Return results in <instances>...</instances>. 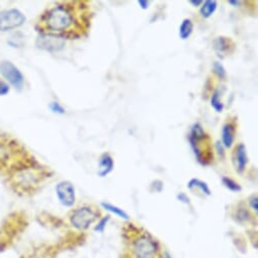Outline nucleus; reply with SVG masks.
<instances>
[{
    "mask_svg": "<svg viewBox=\"0 0 258 258\" xmlns=\"http://www.w3.org/2000/svg\"><path fill=\"white\" fill-rule=\"evenodd\" d=\"M101 207L104 210L110 212L111 214L116 215L117 217H119V218H121L123 220H128V219H130V217H128V215L122 209H120V208H118L116 206H113V205H111L109 203H101Z\"/></svg>",
    "mask_w": 258,
    "mask_h": 258,
    "instance_id": "obj_17",
    "label": "nucleus"
},
{
    "mask_svg": "<svg viewBox=\"0 0 258 258\" xmlns=\"http://www.w3.org/2000/svg\"><path fill=\"white\" fill-rule=\"evenodd\" d=\"M203 3L204 2H202V0H190V2H189V4L192 5L194 7H200V6L203 5Z\"/></svg>",
    "mask_w": 258,
    "mask_h": 258,
    "instance_id": "obj_29",
    "label": "nucleus"
},
{
    "mask_svg": "<svg viewBox=\"0 0 258 258\" xmlns=\"http://www.w3.org/2000/svg\"><path fill=\"white\" fill-rule=\"evenodd\" d=\"M228 3L234 7H239L241 5V2H233V0H230V2H228Z\"/></svg>",
    "mask_w": 258,
    "mask_h": 258,
    "instance_id": "obj_30",
    "label": "nucleus"
},
{
    "mask_svg": "<svg viewBox=\"0 0 258 258\" xmlns=\"http://www.w3.org/2000/svg\"><path fill=\"white\" fill-rule=\"evenodd\" d=\"M249 204H250V207L255 211V212H257V210H258V201H257V196L256 195H254L253 197H251L250 199H249Z\"/></svg>",
    "mask_w": 258,
    "mask_h": 258,
    "instance_id": "obj_25",
    "label": "nucleus"
},
{
    "mask_svg": "<svg viewBox=\"0 0 258 258\" xmlns=\"http://www.w3.org/2000/svg\"><path fill=\"white\" fill-rule=\"evenodd\" d=\"M56 192L57 197L59 199V202L64 207H72L75 204V188L73 184L70 181H61L56 186Z\"/></svg>",
    "mask_w": 258,
    "mask_h": 258,
    "instance_id": "obj_9",
    "label": "nucleus"
},
{
    "mask_svg": "<svg viewBox=\"0 0 258 258\" xmlns=\"http://www.w3.org/2000/svg\"><path fill=\"white\" fill-rule=\"evenodd\" d=\"M85 2H62L44 12L36 29L41 34L78 37L88 28L87 7Z\"/></svg>",
    "mask_w": 258,
    "mask_h": 258,
    "instance_id": "obj_1",
    "label": "nucleus"
},
{
    "mask_svg": "<svg viewBox=\"0 0 258 258\" xmlns=\"http://www.w3.org/2000/svg\"><path fill=\"white\" fill-rule=\"evenodd\" d=\"M194 31V24L189 19H185L182 21L179 27V37L181 40H187Z\"/></svg>",
    "mask_w": 258,
    "mask_h": 258,
    "instance_id": "obj_15",
    "label": "nucleus"
},
{
    "mask_svg": "<svg viewBox=\"0 0 258 258\" xmlns=\"http://www.w3.org/2000/svg\"><path fill=\"white\" fill-rule=\"evenodd\" d=\"M211 105L217 112H222L224 109V104L220 99V92L219 90H215L212 97H211Z\"/></svg>",
    "mask_w": 258,
    "mask_h": 258,
    "instance_id": "obj_18",
    "label": "nucleus"
},
{
    "mask_svg": "<svg viewBox=\"0 0 258 258\" xmlns=\"http://www.w3.org/2000/svg\"><path fill=\"white\" fill-rule=\"evenodd\" d=\"M213 46L214 49L217 51L218 54L220 55H224L229 53L230 49L233 48V43L229 38H225V37H219L216 38L213 42Z\"/></svg>",
    "mask_w": 258,
    "mask_h": 258,
    "instance_id": "obj_13",
    "label": "nucleus"
},
{
    "mask_svg": "<svg viewBox=\"0 0 258 258\" xmlns=\"http://www.w3.org/2000/svg\"><path fill=\"white\" fill-rule=\"evenodd\" d=\"M50 108H51L52 111L55 112V113H60V114L65 113L64 107H63L59 102H52V103L50 104Z\"/></svg>",
    "mask_w": 258,
    "mask_h": 258,
    "instance_id": "obj_23",
    "label": "nucleus"
},
{
    "mask_svg": "<svg viewBox=\"0 0 258 258\" xmlns=\"http://www.w3.org/2000/svg\"><path fill=\"white\" fill-rule=\"evenodd\" d=\"M236 128L233 122H227L224 124L222 130V144L225 148H231L235 141Z\"/></svg>",
    "mask_w": 258,
    "mask_h": 258,
    "instance_id": "obj_11",
    "label": "nucleus"
},
{
    "mask_svg": "<svg viewBox=\"0 0 258 258\" xmlns=\"http://www.w3.org/2000/svg\"><path fill=\"white\" fill-rule=\"evenodd\" d=\"M8 174L12 187L17 191L27 194L35 190L48 177L49 172L31 157Z\"/></svg>",
    "mask_w": 258,
    "mask_h": 258,
    "instance_id": "obj_2",
    "label": "nucleus"
},
{
    "mask_svg": "<svg viewBox=\"0 0 258 258\" xmlns=\"http://www.w3.org/2000/svg\"><path fill=\"white\" fill-rule=\"evenodd\" d=\"M99 212L91 207H81L72 211L70 215L71 225L80 231L87 230L97 219Z\"/></svg>",
    "mask_w": 258,
    "mask_h": 258,
    "instance_id": "obj_5",
    "label": "nucleus"
},
{
    "mask_svg": "<svg viewBox=\"0 0 258 258\" xmlns=\"http://www.w3.org/2000/svg\"><path fill=\"white\" fill-rule=\"evenodd\" d=\"M216 148H217V151H218V153H219V155L223 158L224 157V146H223V144L221 143V142H217L216 143Z\"/></svg>",
    "mask_w": 258,
    "mask_h": 258,
    "instance_id": "obj_26",
    "label": "nucleus"
},
{
    "mask_svg": "<svg viewBox=\"0 0 258 258\" xmlns=\"http://www.w3.org/2000/svg\"><path fill=\"white\" fill-rule=\"evenodd\" d=\"M114 163L112 157L108 153H104L101 155L98 163V170L97 174L100 177H105L107 174H109L113 169Z\"/></svg>",
    "mask_w": 258,
    "mask_h": 258,
    "instance_id": "obj_12",
    "label": "nucleus"
},
{
    "mask_svg": "<svg viewBox=\"0 0 258 258\" xmlns=\"http://www.w3.org/2000/svg\"><path fill=\"white\" fill-rule=\"evenodd\" d=\"M213 70L215 72V74L220 77V78H225L227 75L226 69L224 68V66L220 63V62H215L213 65Z\"/></svg>",
    "mask_w": 258,
    "mask_h": 258,
    "instance_id": "obj_20",
    "label": "nucleus"
},
{
    "mask_svg": "<svg viewBox=\"0 0 258 258\" xmlns=\"http://www.w3.org/2000/svg\"><path fill=\"white\" fill-rule=\"evenodd\" d=\"M233 163L236 171L238 173H243L247 163H248V156L246 152V147L244 144H239L234 149L233 152Z\"/></svg>",
    "mask_w": 258,
    "mask_h": 258,
    "instance_id": "obj_10",
    "label": "nucleus"
},
{
    "mask_svg": "<svg viewBox=\"0 0 258 258\" xmlns=\"http://www.w3.org/2000/svg\"><path fill=\"white\" fill-rule=\"evenodd\" d=\"M27 21L26 16L17 9H12L0 14V32H9L23 26Z\"/></svg>",
    "mask_w": 258,
    "mask_h": 258,
    "instance_id": "obj_6",
    "label": "nucleus"
},
{
    "mask_svg": "<svg viewBox=\"0 0 258 258\" xmlns=\"http://www.w3.org/2000/svg\"><path fill=\"white\" fill-rule=\"evenodd\" d=\"M248 219H249V213L247 212L246 209H241V210L238 211V213H237V220L245 222Z\"/></svg>",
    "mask_w": 258,
    "mask_h": 258,
    "instance_id": "obj_24",
    "label": "nucleus"
},
{
    "mask_svg": "<svg viewBox=\"0 0 258 258\" xmlns=\"http://www.w3.org/2000/svg\"><path fill=\"white\" fill-rule=\"evenodd\" d=\"M130 247L134 258H160V245L148 232L135 235Z\"/></svg>",
    "mask_w": 258,
    "mask_h": 258,
    "instance_id": "obj_4",
    "label": "nucleus"
},
{
    "mask_svg": "<svg viewBox=\"0 0 258 258\" xmlns=\"http://www.w3.org/2000/svg\"><path fill=\"white\" fill-rule=\"evenodd\" d=\"M65 39L62 37L50 34H41L37 39L36 45L39 49L55 52L62 50L65 47Z\"/></svg>",
    "mask_w": 258,
    "mask_h": 258,
    "instance_id": "obj_8",
    "label": "nucleus"
},
{
    "mask_svg": "<svg viewBox=\"0 0 258 258\" xmlns=\"http://www.w3.org/2000/svg\"><path fill=\"white\" fill-rule=\"evenodd\" d=\"M187 187L189 188V189H194V188H199L203 194H205L206 196H211V189H210V187H209V185L206 183V182H204V181H202V180H200V179H198V178H192V179H190L189 180V182L187 183Z\"/></svg>",
    "mask_w": 258,
    "mask_h": 258,
    "instance_id": "obj_16",
    "label": "nucleus"
},
{
    "mask_svg": "<svg viewBox=\"0 0 258 258\" xmlns=\"http://www.w3.org/2000/svg\"><path fill=\"white\" fill-rule=\"evenodd\" d=\"M31 157L18 140L0 133V172L9 173Z\"/></svg>",
    "mask_w": 258,
    "mask_h": 258,
    "instance_id": "obj_3",
    "label": "nucleus"
},
{
    "mask_svg": "<svg viewBox=\"0 0 258 258\" xmlns=\"http://www.w3.org/2000/svg\"><path fill=\"white\" fill-rule=\"evenodd\" d=\"M11 90V87H10V84L5 81L4 79L0 78V96H4V95H7Z\"/></svg>",
    "mask_w": 258,
    "mask_h": 258,
    "instance_id": "obj_22",
    "label": "nucleus"
},
{
    "mask_svg": "<svg viewBox=\"0 0 258 258\" xmlns=\"http://www.w3.org/2000/svg\"><path fill=\"white\" fill-rule=\"evenodd\" d=\"M0 74L14 87L21 90L25 85V77L20 69L11 61L0 63Z\"/></svg>",
    "mask_w": 258,
    "mask_h": 258,
    "instance_id": "obj_7",
    "label": "nucleus"
},
{
    "mask_svg": "<svg viewBox=\"0 0 258 258\" xmlns=\"http://www.w3.org/2000/svg\"><path fill=\"white\" fill-rule=\"evenodd\" d=\"M138 5L141 7L142 10H147L149 8V2H145V0H139Z\"/></svg>",
    "mask_w": 258,
    "mask_h": 258,
    "instance_id": "obj_28",
    "label": "nucleus"
},
{
    "mask_svg": "<svg viewBox=\"0 0 258 258\" xmlns=\"http://www.w3.org/2000/svg\"><path fill=\"white\" fill-rule=\"evenodd\" d=\"M177 199H178L180 202L184 203V204H189V199H188V197H187L185 194H183V192L179 194V195L177 196Z\"/></svg>",
    "mask_w": 258,
    "mask_h": 258,
    "instance_id": "obj_27",
    "label": "nucleus"
},
{
    "mask_svg": "<svg viewBox=\"0 0 258 258\" xmlns=\"http://www.w3.org/2000/svg\"><path fill=\"white\" fill-rule=\"evenodd\" d=\"M108 221H109V216L103 217L102 219H100V220H99V222L97 223V225L94 227V230H95V231H97V232L102 233V232L104 231V229H105V227H106V225H107Z\"/></svg>",
    "mask_w": 258,
    "mask_h": 258,
    "instance_id": "obj_21",
    "label": "nucleus"
},
{
    "mask_svg": "<svg viewBox=\"0 0 258 258\" xmlns=\"http://www.w3.org/2000/svg\"><path fill=\"white\" fill-rule=\"evenodd\" d=\"M222 182L231 191L238 192V191H240L242 189V187L236 181H234L233 179H231L229 177H223L222 178Z\"/></svg>",
    "mask_w": 258,
    "mask_h": 258,
    "instance_id": "obj_19",
    "label": "nucleus"
},
{
    "mask_svg": "<svg viewBox=\"0 0 258 258\" xmlns=\"http://www.w3.org/2000/svg\"><path fill=\"white\" fill-rule=\"evenodd\" d=\"M217 8H218L217 2H215V0H207V2L203 3V5H202L201 11H200L201 16L204 19H209L214 15Z\"/></svg>",
    "mask_w": 258,
    "mask_h": 258,
    "instance_id": "obj_14",
    "label": "nucleus"
}]
</instances>
